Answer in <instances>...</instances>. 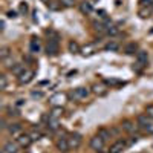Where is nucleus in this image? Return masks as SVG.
<instances>
[{"mask_svg": "<svg viewBox=\"0 0 153 153\" xmlns=\"http://www.w3.org/2000/svg\"><path fill=\"white\" fill-rule=\"evenodd\" d=\"M25 71H26V66H25V65H20V63H16V65L12 66V69H11V72L14 74L16 76H20Z\"/></svg>", "mask_w": 153, "mask_h": 153, "instance_id": "obj_21", "label": "nucleus"}, {"mask_svg": "<svg viewBox=\"0 0 153 153\" xmlns=\"http://www.w3.org/2000/svg\"><path fill=\"white\" fill-rule=\"evenodd\" d=\"M32 143H34V141H32V138L29 136V133H28V135H19V136H17V144H19L22 149H28Z\"/></svg>", "mask_w": 153, "mask_h": 153, "instance_id": "obj_11", "label": "nucleus"}, {"mask_svg": "<svg viewBox=\"0 0 153 153\" xmlns=\"http://www.w3.org/2000/svg\"><path fill=\"white\" fill-rule=\"evenodd\" d=\"M58 126H60V118H54V117H48V127H49V130H57L58 129Z\"/></svg>", "mask_w": 153, "mask_h": 153, "instance_id": "obj_19", "label": "nucleus"}, {"mask_svg": "<svg viewBox=\"0 0 153 153\" xmlns=\"http://www.w3.org/2000/svg\"><path fill=\"white\" fill-rule=\"evenodd\" d=\"M58 2H60V5L63 8H72L74 3H75V0H58Z\"/></svg>", "mask_w": 153, "mask_h": 153, "instance_id": "obj_28", "label": "nucleus"}, {"mask_svg": "<svg viewBox=\"0 0 153 153\" xmlns=\"http://www.w3.org/2000/svg\"><path fill=\"white\" fill-rule=\"evenodd\" d=\"M65 101H66V94H61V92L54 94L52 97L49 98V103L52 106H63V104H65Z\"/></svg>", "mask_w": 153, "mask_h": 153, "instance_id": "obj_10", "label": "nucleus"}, {"mask_svg": "<svg viewBox=\"0 0 153 153\" xmlns=\"http://www.w3.org/2000/svg\"><path fill=\"white\" fill-rule=\"evenodd\" d=\"M97 135H100L101 138L104 139V141H107V139L112 136V132H110L109 129H104V127H103V129H100V130H98V133H97Z\"/></svg>", "mask_w": 153, "mask_h": 153, "instance_id": "obj_25", "label": "nucleus"}, {"mask_svg": "<svg viewBox=\"0 0 153 153\" xmlns=\"http://www.w3.org/2000/svg\"><path fill=\"white\" fill-rule=\"evenodd\" d=\"M118 80H106V84H118Z\"/></svg>", "mask_w": 153, "mask_h": 153, "instance_id": "obj_36", "label": "nucleus"}, {"mask_svg": "<svg viewBox=\"0 0 153 153\" xmlns=\"http://www.w3.org/2000/svg\"><path fill=\"white\" fill-rule=\"evenodd\" d=\"M20 12H25V14L28 12V5H26V3H22V5H20Z\"/></svg>", "mask_w": 153, "mask_h": 153, "instance_id": "obj_35", "label": "nucleus"}, {"mask_svg": "<svg viewBox=\"0 0 153 153\" xmlns=\"http://www.w3.org/2000/svg\"><path fill=\"white\" fill-rule=\"evenodd\" d=\"M6 86H8V78H6V75L3 74V75H0V89L5 91Z\"/></svg>", "mask_w": 153, "mask_h": 153, "instance_id": "obj_29", "label": "nucleus"}, {"mask_svg": "<svg viewBox=\"0 0 153 153\" xmlns=\"http://www.w3.org/2000/svg\"><path fill=\"white\" fill-rule=\"evenodd\" d=\"M80 11L83 12V14H91V12L94 11V8H92V3H89V2H83V3H80Z\"/></svg>", "mask_w": 153, "mask_h": 153, "instance_id": "obj_24", "label": "nucleus"}, {"mask_svg": "<svg viewBox=\"0 0 153 153\" xmlns=\"http://www.w3.org/2000/svg\"><path fill=\"white\" fill-rule=\"evenodd\" d=\"M29 136L32 138V141H38V139L42 138V132H38V130H31V132H29Z\"/></svg>", "mask_w": 153, "mask_h": 153, "instance_id": "obj_30", "label": "nucleus"}, {"mask_svg": "<svg viewBox=\"0 0 153 153\" xmlns=\"http://www.w3.org/2000/svg\"><path fill=\"white\" fill-rule=\"evenodd\" d=\"M6 129H8V132H9L12 136H19V135L22 133L23 127H22V124H19V123H12V124H9V126L6 127Z\"/></svg>", "mask_w": 153, "mask_h": 153, "instance_id": "obj_15", "label": "nucleus"}, {"mask_svg": "<svg viewBox=\"0 0 153 153\" xmlns=\"http://www.w3.org/2000/svg\"><path fill=\"white\" fill-rule=\"evenodd\" d=\"M136 52H138V45H136L135 42H130V43H127V45L124 46V54L133 55V54H136Z\"/></svg>", "mask_w": 153, "mask_h": 153, "instance_id": "obj_17", "label": "nucleus"}, {"mask_svg": "<svg viewBox=\"0 0 153 153\" xmlns=\"http://www.w3.org/2000/svg\"><path fill=\"white\" fill-rule=\"evenodd\" d=\"M141 6H153V0H139Z\"/></svg>", "mask_w": 153, "mask_h": 153, "instance_id": "obj_34", "label": "nucleus"}, {"mask_svg": "<svg viewBox=\"0 0 153 153\" xmlns=\"http://www.w3.org/2000/svg\"><path fill=\"white\" fill-rule=\"evenodd\" d=\"M104 144H106V141H104V139L101 138L100 135H95V136H92V138H91V143H89L91 149H92V150H95V152H103V149H104Z\"/></svg>", "mask_w": 153, "mask_h": 153, "instance_id": "obj_4", "label": "nucleus"}, {"mask_svg": "<svg viewBox=\"0 0 153 153\" xmlns=\"http://www.w3.org/2000/svg\"><path fill=\"white\" fill-rule=\"evenodd\" d=\"M121 127H123L124 132L130 133V135H133V133L136 132V129H138V126H135V123L130 121V120H124V121L121 123Z\"/></svg>", "mask_w": 153, "mask_h": 153, "instance_id": "obj_12", "label": "nucleus"}, {"mask_svg": "<svg viewBox=\"0 0 153 153\" xmlns=\"http://www.w3.org/2000/svg\"><path fill=\"white\" fill-rule=\"evenodd\" d=\"M0 26H2V28H0V29H2V31L5 29V20H2V22H0Z\"/></svg>", "mask_w": 153, "mask_h": 153, "instance_id": "obj_37", "label": "nucleus"}, {"mask_svg": "<svg viewBox=\"0 0 153 153\" xmlns=\"http://www.w3.org/2000/svg\"><path fill=\"white\" fill-rule=\"evenodd\" d=\"M9 55H11V49L8 46H3L2 49H0V58L2 60H6Z\"/></svg>", "mask_w": 153, "mask_h": 153, "instance_id": "obj_26", "label": "nucleus"}, {"mask_svg": "<svg viewBox=\"0 0 153 153\" xmlns=\"http://www.w3.org/2000/svg\"><path fill=\"white\" fill-rule=\"evenodd\" d=\"M31 97H32V98H43V92H40V91H32V92H31Z\"/></svg>", "mask_w": 153, "mask_h": 153, "instance_id": "obj_33", "label": "nucleus"}, {"mask_svg": "<svg viewBox=\"0 0 153 153\" xmlns=\"http://www.w3.org/2000/svg\"><path fill=\"white\" fill-rule=\"evenodd\" d=\"M48 6H49L51 9H54V11H57V9L63 8V6L60 5V2H51V3H48Z\"/></svg>", "mask_w": 153, "mask_h": 153, "instance_id": "obj_31", "label": "nucleus"}, {"mask_svg": "<svg viewBox=\"0 0 153 153\" xmlns=\"http://www.w3.org/2000/svg\"><path fill=\"white\" fill-rule=\"evenodd\" d=\"M34 76H35V71H32V69H26L20 76H19V83L20 84H28V83H31L32 80H34Z\"/></svg>", "mask_w": 153, "mask_h": 153, "instance_id": "obj_6", "label": "nucleus"}, {"mask_svg": "<svg viewBox=\"0 0 153 153\" xmlns=\"http://www.w3.org/2000/svg\"><path fill=\"white\" fill-rule=\"evenodd\" d=\"M55 147H57V150H60V152H63V153L69 152V150H71V147H69V139H68L66 136H60L57 141H55Z\"/></svg>", "mask_w": 153, "mask_h": 153, "instance_id": "obj_7", "label": "nucleus"}, {"mask_svg": "<svg viewBox=\"0 0 153 153\" xmlns=\"http://www.w3.org/2000/svg\"><path fill=\"white\" fill-rule=\"evenodd\" d=\"M8 16H9V17H17L16 12H8Z\"/></svg>", "mask_w": 153, "mask_h": 153, "instance_id": "obj_38", "label": "nucleus"}, {"mask_svg": "<svg viewBox=\"0 0 153 153\" xmlns=\"http://www.w3.org/2000/svg\"><path fill=\"white\" fill-rule=\"evenodd\" d=\"M19 144L17 143H12V141H8L5 146H3V149H2V153H17L19 152Z\"/></svg>", "mask_w": 153, "mask_h": 153, "instance_id": "obj_13", "label": "nucleus"}, {"mask_svg": "<svg viewBox=\"0 0 153 153\" xmlns=\"http://www.w3.org/2000/svg\"><path fill=\"white\" fill-rule=\"evenodd\" d=\"M68 49H69L71 54H78V52H81V46L78 45V42H75V40H71V42H69Z\"/></svg>", "mask_w": 153, "mask_h": 153, "instance_id": "obj_20", "label": "nucleus"}, {"mask_svg": "<svg viewBox=\"0 0 153 153\" xmlns=\"http://www.w3.org/2000/svg\"><path fill=\"white\" fill-rule=\"evenodd\" d=\"M118 49H120V43L115 40H110L104 45V51H107V52H117Z\"/></svg>", "mask_w": 153, "mask_h": 153, "instance_id": "obj_18", "label": "nucleus"}, {"mask_svg": "<svg viewBox=\"0 0 153 153\" xmlns=\"http://www.w3.org/2000/svg\"><path fill=\"white\" fill-rule=\"evenodd\" d=\"M153 14V6H141L138 11V16L141 19H149Z\"/></svg>", "mask_w": 153, "mask_h": 153, "instance_id": "obj_16", "label": "nucleus"}, {"mask_svg": "<svg viewBox=\"0 0 153 153\" xmlns=\"http://www.w3.org/2000/svg\"><path fill=\"white\" fill-rule=\"evenodd\" d=\"M136 126H138V129H141L143 133L153 135V120L147 117L146 113H141L136 117Z\"/></svg>", "mask_w": 153, "mask_h": 153, "instance_id": "obj_1", "label": "nucleus"}, {"mask_svg": "<svg viewBox=\"0 0 153 153\" xmlns=\"http://www.w3.org/2000/svg\"><path fill=\"white\" fill-rule=\"evenodd\" d=\"M147 61H149V54L146 52V51H138L136 52V63L133 65V71L141 72L147 66Z\"/></svg>", "mask_w": 153, "mask_h": 153, "instance_id": "obj_3", "label": "nucleus"}, {"mask_svg": "<svg viewBox=\"0 0 153 153\" xmlns=\"http://www.w3.org/2000/svg\"><path fill=\"white\" fill-rule=\"evenodd\" d=\"M92 91H94V94H97V95H104V94L107 92V87H106V84L100 83V84H94Z\"/></svg>", "mask_w": 153, "mask_h": 153, "instance_id": "obj_23", "label": "nucleus"}, {"mask_svg": "<svg viewBox=\"0 0 153 153\" xmlns=\"http://www.w3.org/2000/svg\"><path fill=\"white\" fill-rule=\"evenodd\" d=\"M146 115H147V117H150V118L153 120V104L146 106Z\"/></svg>", "mask_w": 153, "mask_h": 153, "instance_id": "obj_32", "label": "nucleus"}, {"mask_svg": "<svg viewBox=\"0 0 153 153\" xmlns=\"http://www.w3.org/2000/svg\"><path fill=\"white\" fill-rule=\"evenodd\" d=\"M40 49H42V43H40V38H37V37H32V40L29 42V51L32 54H37V52H40Z\"/></svg>", "mask_w": 153, "mask_h": 153, "instance_id": "obj_14", "label": "nucleus"}, {"mask_svg": "<svg viewBox=\"0 0 153 153\" xmlns=\"http://www.w3.org/2000/svg\"><path fill=\"white\" fill-rule=\"evenodd\" d=\"M48 43H46V54L57 55L58 54V34L55 31H48Z\"/></svg>", "mask_w": 153, "mask_h": 153, "instance_id": "obj_2", "label": "nucleus"}, {"mask_svg": "<svg viewBox=\"0 0 153 153\" xmlns=\"http://www.w3.org/2000/svg\"><path fill=\"white\" fill-rule=\"evenodd\" d=\"M63 113H65V109H63V106H54L49 115H51V117H54V118H61Z\"/></svg>", "mask_w": 153, "mask_h": 153, "instance_id": "obj_22", "label": "nucleus"}, {"mask_svg": "<svg viewBox=\"0 0 153 153\" xmlns=\"http://www.w3.org/2000/svg\"><path fill=\"white\" fill-rule=\"evenodd\" d=\"M127 147V143L124 141V139H118V141H115L110 149H109V153H123Z\"/></svg>", "mask_w": 153, "mask_h": 153, "instance_id": "obj_8", "label": "nucleus"}, {"mask_svg": "<svg viewBox=\"0 0 153 153\" xmlns=\"http://www.w3.org/2000/svg\"><path fill=\"white\" fill-rule=\"evenodd\" d=\"M68 139H69V147L71 149H78L80 146H81V143H83V136L80 135V133H71L69 136H68Z\"/></svg>", "mask_w": 153, "mask_h": 153, "instance_id": "obj_5", "label": "nucleus"}, {"mask_svg": "<svg viewBox=\"0 0 153 153\" xmlns=\"http://www.w3.org/2000/svg\"><path fill=\"white\" fill-rule=\"evenodd\" d=\"M106 34L107 35H117V34H120V28L115 26V25H110V26L107 28V31H106Z\"/></svg>", "mask_w": 153, "mask_h": 153, "instance_id": "obj_27", "label": "nucleus"}, {"mask_svg": "<svg viewBox=\"0 0 153 153\" xmlns=\"http://www.w3.org/2000/svg\"><path fill=\"white\" fill-rule=\"evenodd\" d=\"M89 94H91V91H89L87 87H76L72 92V98L74 100H84V98L89 97Z\"/></svg>", "mask_w": 153, "mask_h": 153, "instance_id": "obj_9", "label": "nucleus"}]
</instances>
